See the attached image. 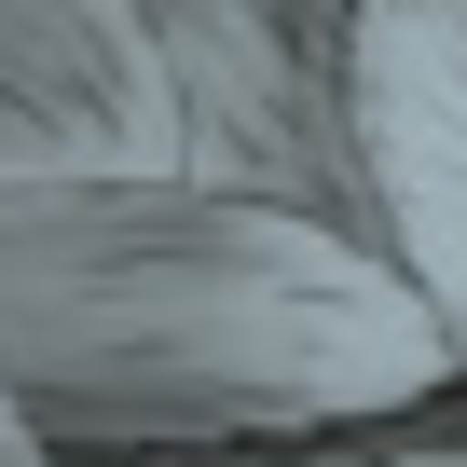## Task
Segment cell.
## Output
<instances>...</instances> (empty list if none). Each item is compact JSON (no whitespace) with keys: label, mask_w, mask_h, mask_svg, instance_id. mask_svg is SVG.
<instances>
[{"label":"cell","mask_w":467,"mask_h":467,"mask_svg":"<svg viewBox=\"0 0 467 467\" xmlns=\"http://www.w3.org/2000/svg\"><path fill=\"white\" fill-rule=\"evenodd\" d=\"M358 151L385 192L399 275L467 344V0H371L358 15Z\"/></svg>","instance_id":"6da1fadb"}]
</instances>
